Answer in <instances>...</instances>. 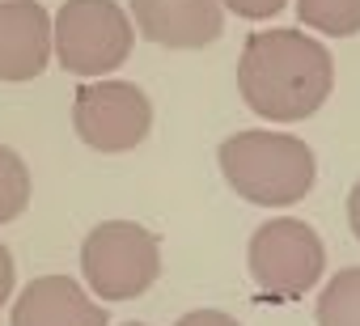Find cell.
Wrapping results in <instances>:
<instances>
[{"label":"cell","mask_w":360,"mask_h":326,"mask_svg":"<svg viewBox=\"0 0 360 326\" xmlns=\"http://www.w3.org/2000/svg\"><path fill=\"white\" fill-rule=\"evenodd\" d=\"M347 225H352V233L360 237V183H356L352 195H347Z\"/></svg>","instance_id":"cell-16"},{"label":"cell","mask_w":360,"mask_h":326,"mask_svg":"<svg viewBox=\"0 0 360 326\" xmlns=\"http://www.w3.org/2000/svg\"><path fill=\"white\" fill-rule=\"evenodd\" d=\"M318 326H360V267H343L322 288Z\"/></svg>","instance_id":"cell-10"},{"label":"cell","mask_w":360,"mask_h":326,"mask_svg":"<svg viewBox=\"0 0 360 326\" xmlns=\"http://www.w3.org/2000/svg\"><path fill=\"white\" fill-rule=\"evenodd\" d=\"M335 85V64L322 43L301 30H259L246 39L238 64L242 102L271 123L309 119Z\"/></svg>","instance_id":"cell-1"},{"label":"cell","mask_w":360,"mask_h":326,"mask_svg":"<svg viewBox=\"0 0 360 326\" xmlns=\"http://www.w3.org/2000/svg\"><path fill=\"white\" fill-rule=\"evenodd\" d=\"M26 208H30V170L9 144H0V225L18 221Z\"/></svg>","instance_id":"cell-12"},{"label":"cell","mask_w":360,"mask_h":326,"mask_svg":"<svg viewBox=\"0 0 360 326\" xmlns=\"http://www.w3.org/2000/svg\"><path fill=\"white\" fill-rule=\"evenodd\" d=\"M131 13L148 43L174 51L208 47L225 30L221 0H131Z\"/></svg>","instance_id":"cell-7"},{"label":"cell","mask_w":360,"mask_h":326,"mask_svg":"<svg viewBox=\"0 0 360 326\" xmlns=\"http://www.w3.org/2000/svg\"><path fill=\"white\" fill-rule=\"evenodd\" d=\"M297 18L330 39L360 34V0H297Z\"/></svg>","instance_id":"cell-11"},{"label":"cell","mask_w":360,"mask_h":326,"mask_svg":"<svg viewBox=\"0 0 360 326\" xmlns=\"http://www.w3.org/2000/svg\"><path fill=\"white\" fill-rule=\"evenodd\" d=\"M136 30L119 0H64L51 22V51L72 77H110L131 56Z\"/></svg>","instance_id":"cell-3"},{"label":"cell","mask_w":360,"mask_h":326,"mask_svg":"<svg viewBox=\"0 0 360 326\" xmlns=\"http://www.w3.org/2000/svg\"><path fill=\"white\" fill-rule=\"evenodd\" d=\"M51 60V13L39 0H0V81L43 77Z\"/></svg>","instance_id":"cell-8"},{"label":"cell","mask_w":360,"mask_h":326,"mask_svg":"<svg viewBox=\"0 0 360 326\" xmlns=\"http://www.w3.org/2000/svg\"><path fill=\"white\" fill-rule=\"evenodd\" d=\"M225 9H233L238 18H250V22H263V18H276L288 0H221Z\"/></svg>","instance_id":"cell-13"},{"label":"cell","mask_w":360,"mask_h":326,"mask_svg":"<svg viewBox=\"0 0 360 326\" xmlns=\"http://www.w3.org/2000/svg\"><path fill=\"white\" fill-rule=\"evenodd\" d=\"M225 183L259 208H292L314 187V152L297 136L238 131L221 144Z\"/></svg>","instance_id":"cell-2"},{"label":"cell","mask_w":360,"mask_h":326,"mask_svg":"<svg viewBox=\"0 0 360 326\" xmlns=\"http://www.w3.org/2000/svg\"><path fill=\"white\" fill-rule=\"evenodd\" d=\"M326 271V246L314 225L276 216L255 229L250 237V275L267 301H297L305 296Z\"/></svg>","instance_id":"cell-5"},{"label":"cell","mask_w":360,"mask_h":326,"mask_svg":"<svg viewBox=\"0 0 360 326\" xmlns=\"http://www.w3.org/2000/svg\"><path fill=\"white\" fill-rule=\"evenodd\" d=\"M72 127L94 152H127L153 127V102L131 81H85L72 102Z\"/></svg>","instance_id":"cell-6"},{"label":"cell","mask_w":360,"mask_h":326,"mask_svg":"<svg viewBox=\"0 0 360 326\" xmlns=\"http://www.w3.org/2000/svg\"><path fill=\"white\" fill-rule=\"evenodd\" d=\"M9 326H106V309L77 280L39 275L18 292Z\"/></svg>","instance_id":"cell-9"},{"label":"cell","mask_w":360,"mask_h":326,"mask_svg":"<svg viewBox=\"0 0 360 326\" xmlns=\"http://www.w3.org/2000/svg\"><path fill=\"white\" fill-rule=\"evenodd\" d=\"M127 326H144V322H127Z\"/></svg>","instance_id":"cell-17"},{"label":"cell","mask_w":360,"mask_h":326,"mask_svg":"<svg viewBox=\"0 0 360 326\" xmlns=\"http://www.w3.org/2000/svg\"><path fill=\"white\" fill-rule=\"evenodd\" d=\"M81 275L98 301H131L161 275V242L136 221H102L81 246Z\"/></svg>","instance_id":"cell-4"},{"label":"cell","mask_w":360,"mask_h":326,"mask_svg":"<svg viewBox=\"0 0 360 326\" xmlns=\"http://www.w3.org/2000/svg\"><path fill=\"white\" fill-rule=\"evenodd\" d=\"M13 280H18L13 254H9V246H0V309H5V305H9V296H13Z\"/></svg>","instance_id":"cell-15"},{"label":"cell","mask_w":360,"mask_h":326,"mask_svg":"<svg viewBox=\"0 0 360 326\" xmlns=\"http://www.w3.org/2000/svg\"><path fill=\"white\" fill-rule=\"evenodd\" d=\"M174 326H242L238 318L221 313V309H195V313H183Z\"/></svg>","instance_id":"cell-14"}]
</instances>
